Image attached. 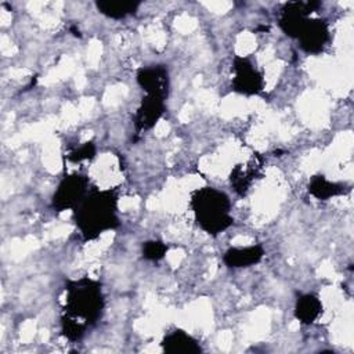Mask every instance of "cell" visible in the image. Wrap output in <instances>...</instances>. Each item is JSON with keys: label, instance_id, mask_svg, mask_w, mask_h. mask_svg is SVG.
Returning a JSON list of instances; mask_svg holds the SVG:
<instances>
[{"label": "cell", "instance_id": "obj_14", "mask_svg": "<svg viewBox=\"0 0 354 354\" xmlns=\"http://www.w3.org/2000/svg\"><path fill=\"white\" fill-rule=\"evenodd\" d=\"M259 167L260 166H257L256 162H249L245 165H239L232 170L231 184L234 185V189L238 194L245 195L248 192V189L250 188V185L253 184V181L256 178Z\"/></svg>", "mask_w": 354, "mask_h": 354}, {"label": "cell", "instance_id": "obj_1", "mask_svg": "<svg viewBox=\"0 0 354 354\" xmlns=\"http://www.w3.org/2000/svg\"><path fill=\"white\" fill-rule=\"evenodd\" d=\"M65 290L62 332L68 339L77 340L100 318L105 300L101 285L88 278L69 281Z\"/></svg>", "mask_w": 354, "mask_h": 354}, {"label": "cell", "instance_id": "obj_12", "mask_svg": "<svg viewBox=\"0 0 354 354\" xmlns=\"http://www.w3.org/2000/svg\"><path fill=\"white\" fill-rule=\"evenodd\" d=\"M95 7L98 12L108 18L123 19L129 15H133L138 10L140 3L127 0H101L95 1Z\"/></svg>", "mask_w": 354, "mask_h": 354}, {"label": "cell", "instance_id": "obj_15", "mask_svg": "<svg viewBox=\"0 0 354 354\" xmlns=\"http://www.w3.org/2000/svg\"><path fill=\"white\" fill-rule=\"evenodd\" d=\"M308 192L319 201H326L344 194V185L333 183L325 176H314L308 184Z\"/></svg>", "mask_w": 354, "mask_h": 354}, {"label": "cell", "instance_id": "obj_11", "mask_svg": "<svg viewBox=\"0 0 354 354\" xmlns=\"http://www.w3.org/2000/svg\"><path fill=\"white\" fill-rule=\"evenodd\" d=\"M322 314V303L318 296L306 293L300 296L295 306V315L303 324H313Z\"/></svg>", "mask_w": 354, "mask_h": 354}, {"label": "cell", "instance_id": "obj_13", "mask_svg": "<svg viewBox=\"0 0 354 354\" xmlns=\"http://www.w3.org/2000/svg\"><path fill=\"white\" fill-rule=\"evenodd\" d=\"M163 347L167 353H173V354H177V353L189 354V353L201 351L198 342L183 330H174L169 333L163 340Z\"/></svg>", "mask_w": 354, "mask_h": 354}, {"label": "cell", "instance_id": "obj_3", "mask_svg": "<svg viewBox=\"0 0 354 354\" xmlns=\"http://www.w3.org/2000/svg\"><path fill=\"white\" fill-rule=\"evenodd\" d=\"M191 207L199 228L210 235L224 232L234 223L230 198L216 188L203 187L192 192Z\"/></svg>", "mask_w": 354, "mask_h": 354}, {"label": "cell", "instance_id": "obj_8", "mask_svg": "<svg viewBox=\"0 0 354 354\" xmlns=\"http://www.w3.org/2000/svg\"><path fill=\"white\" fill-rule=\"evenodd\" d=\"M137 82L147 95L166 97L169 87L167 69L163 65H152L138 71Z\"/></svg>", "mask_w": 354, "mask_h": 354}, {"label": "cell", "instance_id": "obj_5", "mask_svg": "<svg viewBox=\"0 0 354 354\" xmlns=\"http://www.w3.org/2000/svg\"><path fill=\"white\" fill-rule=\"evenodd\" d=\"M232 90L243 95H256L264 87L263 73L246 57H235L232 64Z\"/></svg>", "mask_w": 354, "mask_h": 354}, {"label": "cell", "instance_id": "obj_17", "mask_svg": "<svg viewBox=\"0 0 354 354\" xmlns=\"http://www.w3.org/2000/svg\"><path fill=\"white\" fill-rule=\"evenodd\" d=\"M95 155V147L93 142H84L83 145H80L77 149H75L71 155L69 159L73 162H82V160H87L94 158Z\"/></svg>", "mask_w": 354, "mask_h": 354}, {"label": "cell", "instance_id": "obj_4", "mask_svg": "<svg viewBox=\"0 0 354 354\" xmlns=\"http://www.w3.org/2000/svg\"><path fill=\"white\" fill-rule=\"evenodd\" d=\"M88 178L83 174H69L65 176L61 183L58 184L54 196H53V206L58 212L72 209L75 210L83 199L88 195Z\"/></svg>", "mask_w": 354, "mask_h": 354}, {"label": "cell", "instance_id": "obj_6", "mask_svg": "<svg viewBox=\"0 0 354 354\" xmlns=\"http://www.w3.org/2000/svg\"><path fill=\"white\" fill-rule=\"evenodd\" d=\"M321 7L319 1H289L281 8L279 26L285 35L295 37L297 36L301 25L310 18V14Z\"/></svg>", "mask_w": 354, "mask_h": 354}, {"label": "cell", "instance_id": "obj_10", "mask_svg": "<svg viewBox=\"0 0 354 354\" xmlns=\"http://www.w3.org/2000/svg\"><path fill=\"white\" fill-rule=\"evenodd\" d=\"M264 256V249L260 245L245 246V248H231L224 253L223 261L231 268H243L257 264Z\"/></svg>", "mask_w": 354, "mask_h": 354}, {"label": "cell", "instance_id": "obj_2", "mask_svg": "<svg viewBox=\"0 0 354 354\" xmlns=\"http://www.w3.org/2000/svg\"><path fill=\"white\" fill-rule=\"evenodd\" d=\"M118 198L112 191H94L73 210L75 223L87 241L98 238L101 234L119 225L116 214Z\"/></svg>", "mask_w": 354, "mask_h": 354}, {"label": "cell", "instance_id": "obj_7", "mask_svg": "<svg viewBox=\"0 0 354 354\" xmlns=\"http://www.w3.org/2000/svg\"><path fill=\"white\" fill-rule=\"evenodd\" d=\"M329 37V25L319 18H307L296 36L300 47L308 54L321 53L326 47Z\"/></svg>", "mask_w": 354, "mask_h": 354}, {"label": "cell", "instance_id": "obj_9", "mask_svg": "<svg viewBox=\"0 0 354 354\" xmlns=\"http://www.w3.org/2000/svg\"><path fill=\"white\" fill-rule=\"evenodd\" d=\"M165 112V98L158 95H147L136 113L137 130H148L156 124Z\"/></svg>", "mask_w": 354, "mask_h": 354}, {"label": "cell", "instance_id": "obj_16", "mask_svg": "<svg viewBox=\"0 0 354 354\" xmlns=\"http://www.w3.org/2000/svg\"><path fill=\"white\" fill-rule=\"evenodd\" d=\"M167 252V245L160 241H148L142 245V256L147 260L158 261L165 257Z\"/></svg>", "mask_w": 354, "mask_h": 354}]
</instances>
